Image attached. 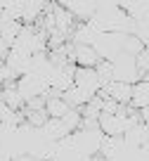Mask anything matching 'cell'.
<instances>
[{
    "label": "cell",
    "mask_w": 149,
    "mask_h": 161,
    "mask_svg": "<svg viewBox=\"0 0 149 161\" xmlns=\"http://www.w3.org/2000/svg\"><path fill=\"white\" fill-rule=\"evenodd\" d=\"M111 66H114V80L128 83V86H135V83L142 80L140 69H137V57H130V55H125V52H121V55L111 62Z\"/></svg>",
    "instance_id": "2"
},
{
    "label": "cell",
    "mask_w": 149,
    "mask_h": 161,
    "mask_svg": "<svg viewBox=\"0 0 149 161\" xmlns=\"http://www.w3.org/2000/svg\"><path fill=\"white\" fill-rule=\"evenodd\" d=\"M130 107L137 111L147 109L149 107V80L142 78L140 83H135L133 86V100H130Z\"/></svg>",
    "instance_id": "16"
},
{
    "label": "cell",
    "mask_w": 149,
    "mask_h": 161,
    "mask_svg": "<svg viewBox=\"0 0 149 161\" xmlns=\"http://www.w3.org/2000/svg\"><path fill=\"white\" fill-rule=\"evenodd\" d=\"M140 121H142L144 126H149V107H147V109H142V111H140Z\"/></svg>",
    "instance_id": "26"
},
{
    "label": "cell",
    "mask_w": 149,
    "mask_h": 161,
    "mask_svg": "<svg viewBox=\"0 0 149 161\" xmlns=\"http://www.w3.org/2000/svg\"><path fill=\"white\" fill-rule=\"evenodd\" d=\"M45 10H47V3H43V0H26L24 14H21V24L24 26H38L43 14H45Z\"/></svg>",
    "instance_id": "14"
},
{
    "label": "cell",
    "mask_w": 149,
    "mask_h": 161,
    "mask_svg": "<svg viewBox=\"0 0 149 161\" xmlns=\"http://www.w3.org/2000/svg\"><path fill=\"white\" fill-rule=\"evenodd\" d=\"M69 142L80 159H95L99 154V149H102L104 133L99 128H78L76 133L69 135Z\"/></svg>",
    "instance_id": "1"
},
{
    "label": "cell",
    "mask_w": 149,
    "mask_h": 161,
    "mask_svg": "<svg viewBox=\"0 0 149 161\" xmlns=\"http://www.w3.org/2000/svg\"><path fill=\"white\" fill-rule=\"evenodd\" d=\"M3 66H5V62H3V59H0V69H3Z\"/></svg>",
    "instance_id": "28"
},
{
    "label": "cell",
    "mask_w": 149,
    "mask_h": 161,
    "mask_svg": "<svg viewBox=\"0 0 149 161\" xmlns=\"http://www.w3.org/2000/svg\"><path fill=\"white\" fill-rule=\"evenodd\" d=\"M99 95H102V97H109V100H114V102H119L121 107H130V100H133V86L121 83V80H111V83H107V86L102 88Z\"/></svg>",
    "instance_id": "8"
},
{
    "label": "cell",
    "mask_w": 149,
    "mask_h": 161,
    "mask_svg": "<svg viewBox=\"0 0 149 161\" xmlns=\"http://www.w3.org/2000/svg\"><path fill=\"white\" fill-rule=\"evenodd\" d=\"M123 140H125V145H128V149H133V152L144 149V147L149 145V126H144L142 121L135 123V126L123 135Z\"/></svg>",
    "instance_id": "12"
},
{
    "label": "cell",
    "mask_w": 149,
    "mask_h": 161,
    "mask_svg": "<svg viewBox=\"0 0 149 161\" xmlns=\"http://www.w3.org/2000/svg\"><path fill=\"white\" fill-rule=\"evenodd\" d=\"M74 86L80 88V90H85V92H90V95H99L102 88H104V83H102V78L97 76L95 69H76Z\"/></svg>",
    "instance_id": "7"
},
{
    "label": "cell",
    "mask_w": 149,
    "mask_h": 161,
    "mask_svg": "<svg viewBox=\"0 0 149 161\" xmlns=\"http://www.w3.org/2000/svg\"><path fill=\"white\" fill-rule=\"evenodd\" d=\"M17 90H19V95L24 97V102H29V100L47 95L50 92V83H47V78H43V76L26 74V76H21V78L17 80Z\"/></svg>",
    "instance_id": "4"
},
{
    "label": "cell",
    "mask_w": 149,
    "mask_h": 161,
    "mask_svg": "<svg viewBox=\"0 0 149 161\" xmlns=\"http://www.w3.org/2000/svg\"><path fill=\"white\" fill-rule=\"evenodd\" d=\"M62 97L66 100V104H69L71 109H78V111H80V109H83V107L88 104V102L92 100L95 95H90V92H85V90H80V88H76V86H74L71 90H66Z\"/></svg>",
    "instance_id": "18"
},
{
    "label": "cell",
    "mask_w": 149,
    "mask_h": 161,
    "mask_svg": "<svg viewBox=\"0 0 149 161\" xmlns=\"http://www.w3.org/2000/svg\"><path fill=\"white\" fill-rule=\"evenodd\" d=\"M123 52H125V55H130V57H140L144 52V45L135 38L133 33H128V36H125V40H123Z\"/></svg>",
    "instance_id": "21"
},
{
    "label": "cell",
    "mask_w": 149,
    "mask_h": 161,
    "mask_svg": "<svg viewBox=\"0 0 149 161\" xmlns=\"http://www.w3.org/2000/svg\"><path fill=\"white\" fill-rule=\"evenodd\" d=\"M38 133H40V137H43L45 142H62V140H66V137L71 135V130L66 128V123L62 119H47V123H45Z\"/></svg>",
    "instance_id": "11"
},
{
    "label": "cell",
    "mask_w": 149,
    "mask_h": 161,
    "mask_svg": "<svg viewBox=\"0 0 149 161\" xmlns=\"http://www.w3.org/2000/svg\"><path fill=\"white\" fill-rule=\"evenodd\" d=\"M0 100H3V88H0Z\"/></svg>",
    "instance_id": "29"
},
{
    "label": "cell",
    "mask_w": 149,
    "mask_h": 161,
    "mask_svg": "<svg viewBox=\"0 0 149 161\" xmlns=\"http://www.w3.org/2000/svg\"><path fill=\"white\" fill-rule=\"evenodd\" d=\"M3 102H5L12 111H21V109L26 107L24 97H21L19 90H17V83H10V86L3 88Z\"/></svg>",
    "instance_id": "19"
},
{
    "label": "cell",
    "mask_w": 149,
    "mask_h": 161,
    "mask_svg": "<svg viewBox=\"0 0 149 161\" xmlns=\"http://www.w3.org/2000/svg\"><path fill=\"white\" fill-rule=\"evenodd\" d=\"M133 36L142 43L144 47H149V19H144V21H135V26H133Z\"/></svg>",
    "instance_id": "22"
},
{
    "label": "cell",
    "mask_w": 149,
    "mask_h": 161,
    "mask_svg": "<svg viewBox=\"0 0 149 161\" xmlns=\"http://www.w3.org/2000/svg\"><path fill=\"white\" fill-rule=\"evenodd\" d=\"M10 50H12V45H10V43H7V40H3V38H0V59H3V62L7 59V55H10Z\"/></svg>",
    "instance_id": "24"
},
{
    "label": "cell",
    "mask_w": 149,
    "mask_h": 161,
    "mask_svg": "<svg viewBox=\"0 0 149 161\" xmlns=\"http://www.w3.org/2000/svg\"><path fill=\"white\" fill-rule=\"evenodd\" d=\"M128 17L133 21H144L149 19V0H130V3H121Z\"/></svg>",
    "instance_id": "17"
},
{
    "label": "cell",
    "mask_w": 149,
    "mask_h": 161,
    "mask_svg": "<svg viewBox=\"0 0 149 161\" xmlns=\"http://www.w3.org/2000/svg\"><path fill=\"white\" fill-rule=\"evenodd\" d=\"M144 57H147V59H149V47H144Z\"/></svg>",
    "instance_id": "27"
},
{
    "label": "cell",
    "mask_w": 149,
    "mask_h": 161,
    "mask_svg": "<svg viewBox=\"0 0 149 161\" xmlns=\"http://www.w3.org/2000/svg\"><path fill=\"white\" fill-rule=\"evenodd\" d=\"M99 33L102 31L92 21H78L74 33H71V38H69V43H74V45H95V40L99 38Z\"/></svg>",
    "instance_id": "9"
},
{
    "label": "cell",
    "mask_w": 149,
    "mask_h": 161,
    "mask_svg": "<svg viewBox=\"0 0 149 161\" xmlns=\"http://www.w3.org/2000/svg\"><path fill=\"white\" fill-rule=\"evenodd\" d=\"M21 21H14V19H0V38L3 40H7V43H14L17 40V36L21 33Z\"/></svg>",
    "instance_id": "20"
},
{
    "label": "cell",
    "mask_w": 149,
    "mask_h": 161,
    "mask_svg": "<svg viewBox=\"0 0 149 161\" xmlns=\"http://www.w3.org/2000/svg\"><path fill=\"white\" fill-rule=\"evenodd\" d=\"M123 40H125V33H99L92 47L102 62H114L123 52Z\"/></svg>",
    "instance_id": "3"
},
{
    "label": "cell",
    "mask_w": 149,
    "mask_h": 161,
    "mask_svg": "<svg viewBox=\"0 0 149 161\" xmlns=\"http://www.w3.org/2000/svg\"><path fill=\"white\" fill-rule=\"evenodd\" d=\"M74 78H76V66L71 62L66 64H52V74H50V90L64 95L66 90L74 88Z\"/></svg>",
    "instance_id": "5"
},
{
    "label": "cell",
    "mask_w": 149,
    "mask_h": 161,
    "mask_svg": "<svg viewBox=\"0 0 149 161\" xmlns=\"http://www.w3.org/2000/svg\"><path fill=\"white\" fill-rule=\"evenodd\" d=\"M69 59L76 69H95L102 62L92 45H74V43L69 45Z\"/></svg>",
    "instance_id": "6"
},
{
    "label": "cell",
    "mask_w": 149,
    "mask_h": 161,
    "mask_svg": "<svg viewBox=\"0 0 149 161\" xmlns=\"http://www.w3.org/2000/svg\"><path fill=\"white\" fill-rule=\"evenodd\" d=\"M10 116H12V109H10L3 100H0V123H3V121H7Z\"/></svg>",
    "instance_id": "25"
},
{
    "label": "cell",
    "mask_w": 149,
    "mask_h": 161,
    "mask_svg": "<svg viewBox=\"0 0 149 161\" xmlns=\"http://www.w3.org/2000/svg\"><path fill=\"white\" fill-rule=\"evenodd\" d=\"M5 64H7V66H10V69L21 78V76H26V74L31 71V57H29V55H24V52L10 50V55H7Z\"/></svg>",
    "instance_id": "15"
},
{
    "label": "cell",
    "mask_w": 149,
    "mask_h": 161,
    "mask_svg": "<svg viewBox=\"0 0 149 161\" xmlns=\"http://www.w3.org/2000/svg\"><path fill=\"white\" fill-rule=\"evenodd\" d=\"M62 5L74 14L76 21H90L97 14V3L95 0H64Z\"/></svg>",
    "instance_id": "10"
},
{
    "label": "cell",
    "mask_w": 149,
    "mask_h": 161,
    "mask_svg": "<svg viewBox=\"0 0 149 161\" xmlns=\"http://www.w3.org/2000/svg\"><path fill=\"white\" fill-rule=\"evenodd\" d=\"M95 71H97V76L102 78L104 86L114 80V66H111V62H99V64L95 66Z\"/></svg>",
    "instance_id": "23"
},
{
    "label": "cell",
    "mask_w": 149,
    "mask_h": 161,
    "mask_svg": "<svg viewBox=\"0 0 149 161\" xmlns=\"http://www.w3.org/2000/svg\"><path fill=\"white\" fill-rule=\"evenodd\" d=\"M69 111H71V107L66 104V100L59 92L50 90L47 95H45V114H47L50 119H64Z\"/></svg>",
    "instance_id": "13"
}]
</instances>
